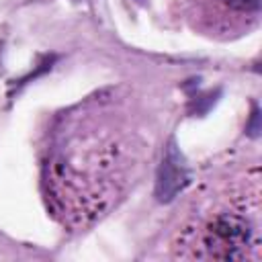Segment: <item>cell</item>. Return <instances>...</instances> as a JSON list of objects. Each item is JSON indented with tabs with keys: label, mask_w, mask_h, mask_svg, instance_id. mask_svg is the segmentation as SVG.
<instances>
[{
	"label": "cell",
	"mask_w": 262,
	"mask_h": 262,
	"mask_svg": "<svg viewBox=\"0 0 262 262\" xmlns=\"http://www.w3.org/2000/svg\"><path fill=\"white\" fill-rule=\"evenodd\" d=\"M258 162H235L207 178L172 233L180 260H260L262 201Z\"/></svg>",
	"instance_id": "obj_2"
},
{
	"label": "cell",
	"mask_w": 262,
	"mask_h": 262,
	"mask_svg": "<svg viewBox=\"0 0 262 262\" xmlns=\"http://www.w3.org/2000/svg\"><path fill=\"white\" fill-rule=\"evenodd\" d=\"M154 135L131 96L98 92L59 115L41 154L51 215L70 229L106 215L149 162Z\"/></svg>",
	"instance_id": "obj_1"
},
{
	"label": "cell",
	"mask_w": 262,
	"mask_h": 262,
	"mask_svg": "<svg viewBox=\"0 0 262 262\" xmlns=\"http://www.w3.org/2000/svg\"><path fill=\"white\" fill-rule=\"evenodd\" d=\"M162 180L158 182V190H160V199H170L178 188H182V168H176L174 170V160L168 158L164 168H162Z\"/></svg>",
	"instance_id": "obj_4"
},
{
	"label": "cell",
	"mask_w": 262,
	"mask_h": 262,
	"mask_svg": "<svg viewBox=\"0 0 262 262\" xmlns=\"http://www.w3.org/2000/svg\"><path fill=\"white\" fill-rule=\"evenodd\" d=\"M180 14L201 35L233 39L258 25L260 0H176Z\"/></svg>",
	"instance_id": "obj_3"
}]
</instances>
